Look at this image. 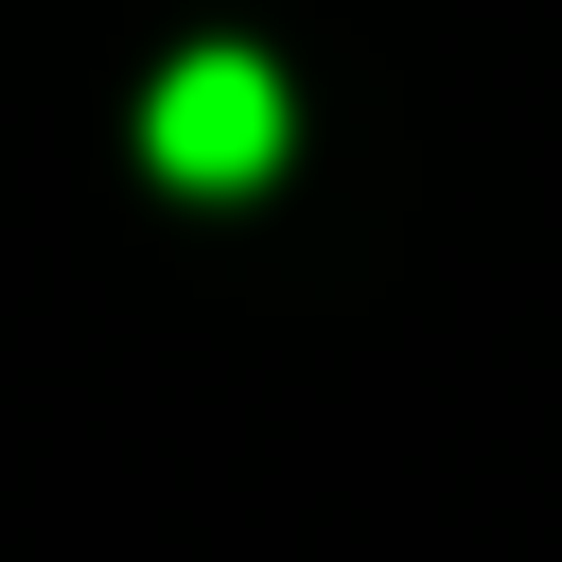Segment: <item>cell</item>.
Wrapping results in <instances>:
<instances>
[{
	"label": "cell",
	"instance_id": "6da1fadb",
	"mask_svg": "<svg viewBox=\"0 0 562 562\" xmlns=\"http://www.w3.org/2000/svg\"><path fill=\"white\" fill-rule=\"evenodd\" d=\"M140 158H158L176 193H246V176L281 158V70H263V53H176Z\"/></svg>",
	"mask_w": 562,
	"mask_h": 562
}]
</instances>
